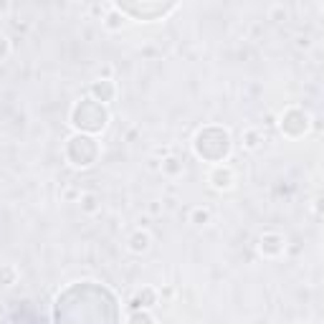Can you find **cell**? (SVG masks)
<instances>
[{"label":"cell","mask_w":324,"mask_h":324,"mask_svg":"<svg viewBox=\"0 0 324 324\" xmlns=\"http://www.w3.org/2000/svg\"><path fill=\"white\" fill-rule=\"evenodd\" d=\"M132 324H152V319H150V314H134Z\"/></svg>","instance_id":"4"},{"label":"cell","mask_w":324,"mask_h":324,"mask_svg":"<svg viewBox=\"0 0 324 324\" xmlns=\"http://www.w3.org/2000/svg\"><path fill=\"white\" fill-rule=\"evenodd\" d=\"M150 248V236L147 233H137V236L132 238V251L134 253H145Z\"/></svg>","instance_id":"2"},{"label":"cell","mask_w":324,"mask_h":324,"mask_svg":"<svg viewBox=\"0 0 324 324\" xmlns=\"http://www.w3.org/2000/svg\"><path fill=\"white\" fill-rule=\"evenodd\" d=\"M195 223H198V226L208 223V210H200V208H198V210H195Z\"/></svg>","instance_id":"3"},{"label":"cell","mask_w":324,"mask_h":324,"mask_svg":"<svg viewBox=\"0 0 324 324\" xmlns=\"http://www.w3.org/2000/svg\"><path fill=\"white\" fill-rule=\"evenodd\" d=\"M210 180H213V185L218 190H223V188H230L233 185V172L228 170V167H218V170L210 175Z\"/></svg>","instance_id":"1"}]
</instances>
